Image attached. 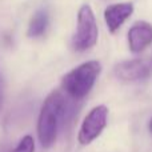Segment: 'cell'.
I'll return each instance as SVG.
<instances>
[{
	"label": "cell",
	"instance_id": "6da1fadb",
	"mask_svg": "<svg viewBox=\"0 0 152 152\" xmlns=\"http://www.w3.org/2000/svg\"><path fill=\"white\" fill-rule=\"evenodd\" d=\"M66 97L61 92L52 91L43 103L37 118V139L43 148H51L56 142L60 123L66 118Z\"/></svg>",
	"mask_w": 152,
	"mask_h": 152
},
{
	"label": "cell",
	"instance_id": "7a4b0ae2",
	"mask_svg": "<svg viewBox=\"0 0 152 152\" xmlns=\"http://www.w3.org/2000/svg\"><path fill=\"white\" fill-rule=\"evenodd\" d=\"M102 72L97 60H89L66 74L61 79L63 91L72 100H81L91 92Z\"/></svg>",
	"mask_w": 152,
	"mask_h": 152
},
{
	"label": "cell",
	"instance_id": "3957f363",
	"mask_svg": "<svg viewBox=\"0 0 152 152\" xmlns=\"http://www.w3.org/2000/svg\"><path fill=\"white\" fill-rule=\"evenodd\" d=\"M99 37L96 18L88 4H83L77 12V24L76 32L72 36V47L75 51L83 52L94 48Z\"/></svg>",
	"mask_w": 152,
	"mask_h": 152
},
{
	"label": "cell",
	"instance_id": "277c9868",
	"mask_svg": "<svg viewBox=\"0 0 152 152\" xmlns=\"http://www.w3.org/2000/svg\"><path fill=\"white\" fill-rule=\"evenodd\" d=\"M108 108L105 105L94 107L84 118L77 134V142L81 145H89L97 139L107 127Z\"/></svg>",
	"mask_w": 152,
	"mask_h": 152
},
{
	"label": "cell",
	"instance_id": "5b68a950",
	"mask_svg": "<svg viewBox=\"0 0 152 152\" xmlns=\"http://www.w3.org/2000/svg\"><path fill=\"white\" fill-rule=\"evenodd\" d=\"M115 76L121 81H139L148 77L151 69L148 64H145L140 59H132V60L120 61L115 66Z\"/></svg>",
	"mask_w": 152,
	"mask_h": 152
},
{
	"label": "cell",
	"instance_id": "8992f818",
	"mask_svg": "<svg viewBox=\"0 0 152 152\" xmlns=\"http://www.w3.org/2000/svg\"><path fill=\"white\" fill-rule=\"evenodd\" d=\"M127 39H128V47L131 52H143L152 43V26L143 20L136 21L129 28Z\"/></svg>",
	"mask_w": 152,
	"mask_h": 152
},
{
	"label": "cell",
	"instance_id": "52a82bcc",
	"mask_svg": "<svg viewBox=\"0 0 152 152\" xmlns=\"http://www.w3.org/2000/svg\"><path fill=\"white\" fill-rule=\"evenodd\" d=\"M132 13H134L132 3H116L108 5L104 11V20L111 34H115Z\"/></svg>",
	"mask_w": 152,
	"mask_h": 152
},
{
	"label": "cell",
	"instance_id": "ba28073f",
	"mask_svg": "<svg viewBox=\"0 0 152 152\" xmlns=\"http://www.w3.org/2000/svg\"><path fill=\"white\" fill-rule=\"evenodd\" d=\"M48 24H50V16L45 10H39L34 13L28 24L27 35L29 37H40L47 31Z\"/></svg>",
	"mask_w": 152,
	"mask_h": 152
},
{
	"label": "cell",
	"instance_id": "9c48e42d",
	"mask_svg": "<svg viewBox=\"0 0 152 152\" xmlns=\"http://www.w3.org/2000/svg\"><path fill=\"white\" fill-rule=\"evenodd\" d=\"M11 152H35V140L31 135H26L20 139L15 148Z\"/></svg>",
	"mask_w": 152,
	"mask_h": 152
},
{
	"label": "cell",
	"instance_id": "30bf717a",
	"mask_svg": "<svg viewBox=\"0 0 152 152\" xmlns=\"http://www.w3.org/2000/svg\"><path fill=\"white\" fill-rule=\"evenodd\" d=\"M148 129H150V134L152 135V118H151L150 123H148Z\"/></svg>",
	"mask_w": 152,
	"mask_h": 152
}]
</instances>
